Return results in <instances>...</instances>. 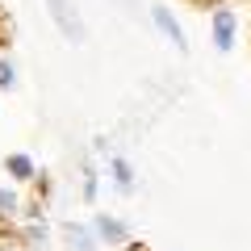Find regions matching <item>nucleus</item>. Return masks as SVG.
Masks as SVG:
<instances>
[{
    "mask_svg": "<svg viewBox=\"0 0 251 251\" xmlns=\"http://www.w3.org/2000/svg\"><path fill=\"white\" fill-rule=\"evenodd\" d=\"M46 9H50V21L59 25V34L67 42H84V21H80L72 0H46Z\"/></svg>",
    "mask_w": 251,
    "mask_h": 251,
    "instance_id": "f257e3e1",
    "label": "nucleus"
},
{
    "mask_svg": "<svg viewBox=\"0 0 251 251\" xmlns=\"http://www.w3.org/2000/svg\"><path fill=\"white\" fill-rule=\"evenodd\" d=\"M214 46L218 50L234 46V13L230 9H214Z\"/></svg>",
    "mask_w": 251,
    "mask_h": 251,
    "instance_id": "f03ea898",
    "label": "nucleus"
},
{
    "mask_svg": "<svg viewBox=\"0 0 251 251\" xmlns=\"http://www.w3.org/2000/svg\"><path fill=\"white\" fill-rule=\"evenodd\" d=\"M151 17H155V25H159L163 34H168L172 42H176V50H188V42H184V29H180V21L172 17V9H163V4H155V9H151Z\"/></svg>",
    "mask_w": 251,
    "mask_h": 251,
    "instance_id": "7ed1b4c3",
    "label": "nucleus"
},
{
    "mask_svg": "<svg viewBox=\"0 0 251 251\" xmlns=\"http://www.w3.org/2000/svg\"><path fill=\"white\" fill-rule=\"evenodd\" d=\"M97 234H100L105 243H126V226L117 222V218H109V214L97 218Z\"/></svg>",
    "mask_w": 251,
    "mask_h": 251,
    "instance_id": "20e7f679",
    "label": "nucleus"
},
{
    "mask_svg": "<svg viewBox=\"0 0 251 251\" xmlns=\"http://www.w3.org/2000/svg\"><path fill=\"white\" fill-rule=\"evenodd\" d=\"M9 172L17 180H34V159L29 155H9Z\"/></svg>",
    "mask_w": 251,
    "mask_h": 251,
    "instance_id": "39448f33",
    "label": "nucleus"
},
{
    "mask_svg": "<svg viewBox=\"0 0 251 251\" xmlns=\"http://www.w3.org/2000/svg\"><path fill=\"white\" fill-rule=\"evenodd\" d=\"M113 180H117V188H130V184H134V172H130V163H126V159H113Z\"/></svg>",
    "mask_w": 251,
    "mask_h": 251,
    "instance_id": "423d86ee",
    "label": "nucleus"
},
{
    "mask_svg": "<svg viewBox=\"0 0 251 251\" xmlns=\"http://www.w3.org/2000/svg\"><path fill=\"white\" fill-rule=\"evenodd\" d=\"M67 234H72V247H75V251H92V239H88V230H84V226H72Z\"/></svg>",
    "mask_w": 251,
    "mask_h": 251,
    "instance_id": "0eeeda50",
    "label": "nucleus"
},
{
    "mask_svg": "<svg viewBox=\"0 0 251 251\" xmlns=\"http://www.w3.org/2000/svg\"><path fill=\"white\" fill-rule=\"evenodd\" d=\"M13 214H17V197L0 188V218H13Z\"/></svg>",
    "mask_w": 251,
    "mask_h": 251,
    "instance_id": "6e6552de",
    "label": "nucleus"
},
{
    "mask_svg": "<svg viewBox=\"0 0 251 251\" xmlns=\"http://www.w3.org/2000/svg\"><path fill=\"white\" fill-rule=\"evenodd\" d=\"M9 84H13V63L0 59V88H9Z\"/></svg>",
    "mask_w": 251,
    "mask_h": 251,
    "instance_id": "1a4fd4ad",
    "label": "nucleus"
}]
</instances>
